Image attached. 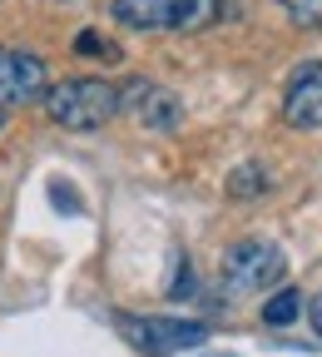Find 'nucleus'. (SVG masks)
Masks as SVG:
<instances>
[{"label":"nucleus","instance_id":"9d476101","mask_svg":"<svg viewBox=\"0 0 322 357\" xmlns=\"http://www.w3.org/2000/svg\"><path fill=\"white\" fill-rule=\"evenodd\" d=\"M75 50H79V55H100L105 65H119V60H124V55H119V45L105 40V35H95V30H84V35L75 40Z\"/></svg>","mask_w":322,"mask_h":357},{"label":"nucleus","instance_id":"f257e3e1","mask_svg":"<svg viewBox=\"0 0 322 357\" xmlns=\"http://www.w3.org/2000/svg\"><path fill=\"white\" fill-rule=\"evenodd\" d=\"M45 114H50L60 129H105L114 114H119V84L109 79H95V75H79V79H65V84H50L45 89Z\"/></svg>","mask_w":322,"mask_h":357},{"label":"nucleus","instance_id":"1a4fd4ad","mask_svg":"<svg viewBox=\"0 0 322 357\" xmlns=\"http://www.w3.org/2000/svg\"><path fill=\"white\" fill-rule=\"evenodd\" d=\"M263 189H268V174H263L258 164H238L233 178H228V194H233V199H253V194H263Z\"/></svg>","mask_w":322,"mask_h":357},{"label":"nucleus","instance_id":"4468645a","mask_svg":"<svg viewBox=\"0 0 322 357\" xmlns=\"http://www.w3.org/2000/svg\"><path fill=\"white\" fill-rule=\"evenodd\" d=\"M213 357H228V352H213Z\"/></svg>","mask_w":322,"mask_h":357},{"label":"nucleus","instance_id":"6e6552de","mask_svg":"<svg viewBox=\"0 0 322 357\" xmlns=\"http://www.w3.org/2000/svg\"><path fill=\"white\" fill-rule=\"evenodd\" d=\"M302 318V293L298 288H283V293H273L268 303H263V323L268 328H288V323H298Z\"/></svg>","mask_w":322,"mask_h":357},{"label":"nucleus","instance_id":"7ed1b4c3","mask_svg":"<svg viewBox=\"0 0 322 357\" xmlns=\"http://www.w3.org/2000/svg\"><path fill=\"white\" fill-rule=\"evenodd\" d=\"M114 333L139 347L144 357H178V352H194L208 337V323L194 318H134V312H114Z\"/></svg>","mask_w":322,"mask_h":357},{"label":"nucleus","instance_id":"423d86ee","mask_svg":"<svg viewBox=\"0 0 322 357\" xmlns=\"http://www.w3.org/2000/svg\"><path fill=\"white\" fill-rule=\"evenodd\" d=\"M119 109H129L144 129H178V119H183V100L174 95V89L154 84V79L124 84L119 89Z\"/></svg>","mask_w":322,"mask_h":357},{"label":"nucleus","instance_id":"9b49d317","mask_svg":"<svg viewBox=\"0 0 322 357\" xmlns=\"http://www.w3.org/2000/svg\"><path fill=\"white\" fill-rule=\"evenodd\" d=\"M169 298H194V268H189V253H174V278H169Z\"/></svg>","mask_w":322,"mask_h":357},{"label":"nucleus","instance_id":"ddd939ff","mask_svg":"<svg viewBox=\"0 0 322 357\" xmlns=\"http://www.w3.org/2000/svg\"><path fill=\"white\" fill-rule=\"evenodd\" d=\"M307 318H312V333L322 337V293H317V298L307 303Z\"/></svg>","mask_w":322,"mask_h":357},{"label":"nucleus","instance_id":"f03ea898","mask_svg":"<svg viewBox=\"0 0 322 357\" xmlns=\"http://www.w3.org/2000/svg\"><path fill=\"white\" fill-rule=\"evenodd\" d=\"M109 15L129 30H208L223 20V0H114Z\"/></svg>","mask_w":322,"mask_h":357},{"label":"nucleus","instance_id":"20e7f679","mask_svg":"<svg viewBox=\"0 0 322 357\" xmlns=\"http://www.w3.org/2000/svg\"><path fill=\"white\" fill-rule=\"evenodd\" d=\"M223 288L233 298H253V293H268L273 283H283L288 273V258L278 243H263V238H243L223 253Z\"/></svg>","mask_w":322,"mask_h":357},{"label":"nucleus","instance_id":"f8f14e48","mask_svg":"<svg viewBox=\"0 0 322 357\" xmlns=\"http://www.w3.org/2000/svg\"><path fill=\"white\" fill-rule=\"evenodd\" d=\"M278 6H283L298 25H307V30H317V25H322V0H278Z\"/></svg>","mask_w":322,"mask_h":357},{"label":"nucleus","instance_id":"39448f33","mask_svg":"<svg viewBox=\"0 0 322 357\" xmlns=\"http://www.w3.org/2000/svg\"><path fill=\"white\" fill-rule=\"evenodd\" d=\"M45 89H50V70H45V60L30 55V50L0 45V109L35 105V100H45Z\"/></svg>","mask_w":322,"mask_h":357},{"label":"nucleus","instance_id":"0eeeda50","mask_svg":"<svg viewBox=\"0 0 322 357\" xmlns=\"http://www.w3.org/2000/svg\"><path fill=\"white\" fill-rule=\"evenodd\" d=\"M283 119L293 129H322V60H307L293 70L283 89Z\"/></svg>","mask_w":322,"mask_h":357}]
</instances>
